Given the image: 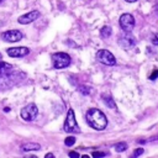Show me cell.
<instances>
[{
  "instance_id": "6da1fadb",
  "label": "cell",
  "mask_w": 158,
  "mask_h": 158,
  "mask_svg": "<svg viewBox=\"0 0 158 158\" xmlns=\"http://www.w3.org/2000/svg\"><path fill=\"white\" fill-rule=\"evenodd\" d=\"M85 117H86V122L89 123V126L93 127L94 130L102 131L107 126V118L105 114L99 109H95V107L89 109Z\"/></svg>"
},
{
  "instance_id": "7a4b0ae2",
  "label": "cell",
  "mask_w": 158,
  "mask_h": 158,
  "mask_svg": "<svg viewBox=\"0 0 158 158\" xmlns=\"http://www.w3.org/2000/svg\"><path fill=\"white\" fill-rule=\"evenodd\" d=\"M63 130L68 133H79L80 132V128H79V125L77 122L73 109H69L68 112H67V117H65V121H64V125H63Z\"/></svg>"
},
{
  "instance_id": "3957f363",
  "label": "cell",
  "mask_w": 158,
  "mask_h": 158,
  "mask_svg": "<svg viewBox=\"0 0 158 158\" xmlns=\"http://www.w3.org/2000/svg\"><path fill=\"white\" fill-rule=\"evenodd\" d=\"M70 62H72V59L68 53L57 52V53L52 54V64H53V68H56V69L67 68L70 64Z\"/></svg>"
},
{
  "instance_id": "277c9868",
  "label": "cell",
  "mask_w": 158,
  "mask_h": 158,
  "mask_svg": "<svg viewBox=\"0 0 158 158\" xmlns=\"http://www.w3.org/2000/svg\"><path fill=\"white\" fill-rule=\"evenodd\" d=\"M96 59L105 65H115L116 64V59H115L114 54L107 49H99L96 52Z\"/></svg>"
},
{
  "instance_id": "5b68a950",
  "label": "cell",
  "mask_w": 158,
  "mask_h": 158,
  "mask_svg": "<svg viewBox=\"0 0 158 158\" xmlns=\"http://www.w3.org/2000/svg\"><path fill=\"white\" fill-rule=\"evenodd\" d=\"M20 115L25 121H33L38 115V107L36 106V104H28L22 107Z\"/></svg>"
},
{
  "instance_id": "8992f818",
  "label": "cell",
  "mask_w": 158,
  "mask_h": 158,
  "mask_svg": "<svg viewBox=\"0 0 158 158\" xmlns=\"http://www.w3.org/2000/svg\"><path fill=\"white\" fill-rule=\"evenodd\" d=\"M120 26L125 32H131L135 27V19L131 14H122L120 16Z\"/></svg>"
},
{
  "instance_id": "52a82bcc",
  "label": "cell",
  "mask_w": 158,
  "mask_h": 158,
  "mask_svg": "<svg viewBox=\"0 0 158 158\" xmlns=\"http://www.w3.org/2000/svg\"><path fill=\"white\" fill-rule=\"evenodd\" d=\"M38 17H40V11H38V10H32V11L25 14V15H21V16L17 19V21H19V23H21V25H27V23L33 22V21L37 20Z\"/></svg>"
},
{
  "instance_id": "ba28073f",
  "label": "cell",
  "mask_w": 158,
  "mask_h": 158,
  "mask_svg": "<svg viewBox=\"0 0 158 158\" xmlns=\"http://www.w3.org/2000/svg\"><path fill=\"white\" fill-rule=\"evenodd\" d=\"M1 38L5 42H17L22 40V33L19 30H10V31H5L1 35Z\"/></svg>"
},
{
  "instance_id": "9c48e42d",
  "label": "cell",
  "mask_w": 158,
  "mask_h": 158,
  "mask_svg": "<svg viewBox=\"0 0 158 158\" xmlns=\"http://www.w3.org/2000/svg\"><path fill=\"white\" fill-rule=\"evenodd\" d=\"M118 44L121 47H123L125 49H130V48H132L136 44V40H135V37L130 32H126L123 36H121L118 38Z\"/></svg>"
},
{
  "instance_id": "30bf717a",
  "label": "cell",
  "mask_w": 158,
  "mask_h": 158,
  "mask_svg": "<svg viewBox=\"0 0 158 158\" xmlns=\"http://www.w3.org/2000/svg\"><path fill=\"white\" fill-rule=\"evenodd\" d=\"M6 52L10 57L20 58V57L27 56L30 53V48H27V47H12V48H9Z\"/></svg>"
},
{
  "instance_id": "8fae6325",
  "label": "cell",
  "mask_w": 158,
  "mask_h": 158,
  "mask_svg": "<svg viewBox=\"0 0 158 158\" xmlns=\"http://www.w3.org/2000/svg\"><path fill=\"white\" fill-rule=\"evenodd\" d=\"M11 69H12V65L11 64H9L6 62H0V77L10 73Z\"/></svg>"
},
{
  "instance_id": "7c38bea8",
  "label": "cell",
  "mask_w": 158,
  "mask_h": 158,
  "mask_svg": "<svg viewBox=\"0 0 158 158\" xmlns=\"http://www.w3.org/2000/svg\"><path fill=\"white\" fill-rule=\"evenodd\" d=\"M41 149V146L38 143H26L22 146V151L25 152H28V151H40Z\"/></svg>"
},
{
  "instance_id": "4fadbf2b",
  "label": "cell",
  "mask_w": 158,
  "mask_h": 158,
  "mask_svg": "<svg viewBox=\"0 0 158 158\" xmlns=\"http://www.w3.org/2000/svg\"><path fill=\"white\" fill-rule=\"evenodd\" d=\"M102 100L106 104V106H109L110 109H115L116 107V104H115V101L112 100V98L110 95H102Z\"/></svg>"
},
{
  "instance_id": "5bb4252c",
  "label": "cell",
  "mask_w": 158,
  "mask_h": 158,
  "mask_svg": "<svg viewBox=\"0 0 158 158\" xmlns=\"http://www.w3.org/2000/svg\"><path fill=\"white\" fill-rule=\"evenodd\" d=\"M111 33H112V30H111V27H110V26H104V27L100 30V35H101L104 38L110 37V36H111Z\"/></svg>"
},
{
  "instance_id": "9a60e30c",
  "label": "cell",
  "mask_w": 158,
  "mask_h": 158,
  "mask_svg": "<svg viewBox=\"0 0 158 158\" xmlns=\"http://www.w3.org/2000/svg\"><path fill=\"white\" fill-rule=\"evenodd\" d=\"M126 148H127V144L125 142H120V143L115 144V151L116 152H123V151H126Z\"/></svg>"
},
{
  "instance_id": "2e32d148",
  "label": "cell",
  "mask_w": 158,
  "mask_h": 158,
  "mask_svg": "<svg viewBox=\"0 0 158 158\" xmlns=\"http://www.w3.org/2000/svg\"><path fill=\"white\" fill-rule=\"evenodd\" d=\"M74 143H75V137H73V136H68V137L64 139V144L68 146V147L73 146Z\"/></svg>"
},
{
  "instance_id": "e0dca14e",
  "label": "cell",
  "mask_w": 158,
  "mask_h": 158,
  "mask_svg": "<svg viewBox=\"0 0 158 158\" xmlns=\"http://www.w3.org/2000/svg\"><path fill=\"white\" fill-rule=\"evenodd\" d=\"M79 91H80L83 95H89L91 90H90V88H89V86H85V85H80V86H79Z\"/></svg>"
},
{
  "instance_id": "ac0fdd59",
  "label": "cell",
  "mask_w": 158,
  "mask_h": 158,
  "mask_svg": "<svg viewBox=\"0 0 158 158\" xmlns=\"http://www.w3.org/2000/svg\"><path fill=\"white\" fill-rule=\"evenodd\" d=\"M151 41H152V43H153V44L158 46V33L153 35V36H152V38H151Z\"/></svg>"
},
{
  "instance_id": "d6986e66",
  "label": "cell",
  "mask_w": 158,
  "mask_h": 158,
  "mask_svg": "<svg viewBox=\"0 0 158 158\" xmlns=\"http://www.w3.org/2000/svg\"><path fill=\"white\" fill-rule=\"evenodd\" d=\"M143 153V148H137L135 152H133V157H138V156H141Z\"/></svg>"
},
{
  "instance_id": "ffe728a7",
  "label": "cell",
  "mask_w": 158,
  "mask_h": 158,
  "mask_svg": "<svg viewBox=\"0 0 158 158\" xmlns=\"http://www.w3.org/2000/svg\"><path fill=\"white\" fill-rule=\"evenodd\" d=\"M91 156H93V157H105L106 153H104V152H93Z\"/></svg>"
},
{
  "instance_id": "44dd1931",
  "label": "cell",
  "mask_w": 158,
  "mask_h": 158,
  "mask_svg": "<svg viewBox=\"0 0 158 158\" xmlns=\"http://www.w3.org/2000/svg\"><path fill=\"white\" fill-rule=\"evenodd\" d=\"M157 77H158V69H157V70H154V72L149 75V79H151V80H154V79H157Z\"/></svg>"
},
{
  "instance_id": "7402d4cb",
  "label": "cell",
  "mask_w": 158,
  "mask_h": 158,
  "mask_svg": "<svg viewBox=\"0 0 158 158\" xmlns=\"http://www.w3.org/2000/svg\"><path fill=\"white\" fill-rule=\"evenodd\" d=\"M69 157H73V158H77V157H80L79 156V153H77V152H69Z\"/></svg>"
},
{
  "instance_id": "603a6c76",
  "label": "cell",
  "mask_w": 158,
  "mask_h": 158,
  "mask_svg": "<svg viewBox=\"0 0 158 158\" xmlns=\"http://www.w3.org/2000/svg\"><path fill=\"white\" fill-rule=\"evenodd\" d=\"M53 157H54V156H53L52 153H47V154H46V158H53Z\"/></svg>"
},
{
  "instance_id": "cb8c5ba5",
  "label": "cell",
  "mask_w": 158,
  "mask_h": 158,
  "mask_svg": "<svg viewBox=\"0 0 158 158\" xmlns=\"http://www.w3.org/2000/svg\"><path fill=\"white\" fill-rule=\"evenodd\" d=\"M154 11H156V14L158 15V4H157V5L154 6Z\"/></svg>"
},
{
  "instance_id": "d4e9b609",
  "label": "cell",
  "mask_w": 158,
  "mask_h": 158,
  "mask_svg": "<svg viewBox=\"0 0 158 158\" xmlns=\"http://www.w3.org/2000/svg\"><path fill=\"white\" fill-rule=\"evenodd\" d=\"M4 111H5V112H9V111H10V109H9V107H5V109H4Z\"/></svg>"
},
{
  "instance_id": "484cf974",
  "label": "cell",
  "mask_w": 158,
  "mask_h": 158,
  "mask_svg": "<svg viewBox=\"0 0 158 158\" xmlns=\"http://www.w3.org/2000/svg\"><path fill=\"white\" fill-rule=\"evenodd\" d=\"M125 1H127V2H135V1H137V0H125Z\"/></svg>"
},
{
  "instance_id": "4316f807",
  "label": "cell",
  "mask_w": 158,
  "mask_h": 158,
  "mask_svg": "<svg viewBox=\"0 0 158 158\" xmlns=\"http://www.w3.org/2000/svg\"><path fill=\"white\" fill-rule=\"evenodd\" d=\"M1 58H2V57H1V53H0V62H1Z\"/></svg>"
},
{
  "instance_id": "83f0119b",
  "label": "cell",
  "mask_w": 158,
  "mask_h": 158,
  "mask_svg": "<svg viewBox=\"0 0 158 158\" xmlns=\"http://www.w3.org/2000/svg\"><path fill=\"white\" fill-rule=\"evenodd\" d=\"M2 1H4V0H0V2H2Z\"/></svg>"
}]
</instances>
